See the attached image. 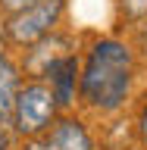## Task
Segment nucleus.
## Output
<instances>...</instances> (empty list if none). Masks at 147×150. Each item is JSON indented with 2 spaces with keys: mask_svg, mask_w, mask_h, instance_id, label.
<instances>
[{
  "mask_svg": "<svg viewBox=\"0 0 147 150\" xmlns=\"http://www.w3.org/2000/svg\"><path fill=\"white\" fill-rule=\"evenodd\" d=\"M131 75H135V59L131 50L116 38H103L91 47L85 59V69L78 75L85 103H91L100 112H113L129 100Z\"/></svg>",
  "mask_w": 147,
  "mask_h": 150,
  "instance_id": "nucleus-1",
  "label": "nucleus"
},
{
  "mask_svg": "<svg viewBox=\"0 0 147 150\" xmlns=\"http://www.w3.org/2000/svg\"><path fill=\"white\" fill-rule=\"evenodd\" d=\"M53 116H56V100H53L50 84L28 81L19 88L16 103H13V125H16L19 134L35 138V134L47 131L53 125Z\"/></svg>",
  "mask_w": 147,
  "mask_h": 150,
  "instance_id": "nucleus-2",
  "label": "nucleus"
},
{
  "mask_svg": "<svg viewBox=\"0 0 147 150\" xmlns=\"http://www.w3.org/2000/svg\"><path fill=\"white\" fill-rule=\"evenodd\" d=\"M63 13H66V0H38L35 6H28V9L6 19V25H3L6 38L19 47L38 44L41 38L53 35V28L60 25Z\"/></svg>",
  "mask_w": 147,
  "mask_h": 150,
  "instance_id": "nucleus-3",
  "label": "nucleus"
},
{
  "mask_svg": "<svg viewBox=\"0 0 147 150\" xmlns=\"http://www.w3.org/2000/svg\"><path fill=\"white\" fill-rule=\"evenodd\" d=\"M44 144L50 150H94L91 144V134H88V128H85L78 119H60L50 125V131H47Z\"/></svg>",
  "mask_w": 147,
  "mask_h": 150,
  "instance_id": "nucleus-4",
  "label": "nucleus"
},
{
  "mask_svg": "<svg viewBox=\"0 0 147 150\" xmlns=\"http://www.w3.org/2000/svg\"><path fill=\"white\" fill-rule=\"evenodd\" d=\"M75 75H78V63H75V56H69V53L47 69V78H50V91H53L56 106H69V103H72V97H75Z\"/></svg>",
  "mask_w": 147,
  "mask_h": 150,
  "instance_id": "nucleus-5",
  "label": "nucleus"
},
{
  "mask_svg": "<svg viewBox=\"0 0 147 150\" xmlns=\"http://www.w3.org/2000/svg\"><path fill=\"white\" fill-rule=\"evenodd\" d=\"M19 69L13 66L3 50H0V125L6 128L13 125V103H16V94H19Z\"/></svg>",
  "mask_w": 147,
  "mask_h": 150,
  "instance_id": "nucleus-6",
  "label": "nucleus"
},
{
  "mask_svg": "<svg viewBox=\"0 0 147 150\" xmlns=\"http://www.w3.org/2000/svg\"><path fill=\"white\" fill-rule=\"evenodd\" d=\"M122 9L131 19H147V0H122Z\"/></svg>",
  "mask_w": 147,
  "mask_h": 150,
  "instance_id": "nucleus-7",
  "label": "nucleus"
},
{
  "mask_svg": "<svg viewBox=\"0 0 147 150\" xmlns=\"http://www.w3.org/2000/svg\"><path fill=\"white\" fill-rule=\"evenodd\" d=\"M38 0H0V9L6 13V16H16V13H22V9L35 6Z\"/></svg>",
  "mask_w": 147,
  "mask_h": 150,
  "instance_id": "nucleus-8",
  "label": "nucleus"
},
{
  "mask_svg": "<svg viewBox=\"0 0 147 150\" xmlns=\"http://www.w3.org/2000/svg\"><path fill=\"white\" fill-rule=\"evenodd\" d=\"M138 44H141V50H144V56H147V19L141 22V28H138Z\"/></svg>",
  "mask_w": 147,
  "mask_h": 150,
  "instance_id": "nucleus-9",
  "label": "nucleus"
},
{
  "mask_svg": "<svg viewBox=\"0 0 147 150\" xmlns=\"http://www.w3.org/2000/svg\"><path fill=\"white\" fill-rule=\"evenodd\" d=\"M0 150H9V134H6L3 125H0Z\"/></svg>",
  "mask_w": 147,
  "mask_h": 150,
  "instance_id": "nucleus-10",
  "label": "nucleus"
},
{
  "mask_svg": "<svg viewBox=\"0 0 147 150\" xmlns=\"http://www.w3.org/2000/svg\"><path fill=\"white\" fill-rule=\"evenodd\" d=\"M141 138H144V144H147V106H144V112H141Z\"/></svg>",
  "mask_w": 147,
  "mask_h": 150,
  "instance_id": "nucleus-11",
  "label": "nucleus"
},
{
  "mask_svg": "<svg viewBox=\"0 0 147 150\" xmlns=\"http://www.w3.org/2000/svg\"><path fill=\"white\" fill-rule=\"evenodd\" d=\"M25 150H50V147H47L44 141H31V144H28V147H25Z\"/></svg>",
  "mask_w": 147,
  "mask_h": 150,
  "instance_id": "nucleus-12",
  "label": "nucleus"
}]
</instances>
